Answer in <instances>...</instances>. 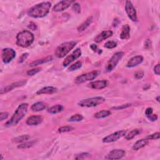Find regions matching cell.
Here are the masks:
<instances>
[{
    "instance_id": "30",
    "label": "cell",
    "mask_w": 160,
    "mask_h": 160,
    "mask_svg": "<svg viewBox=\"0 0 160 160\" xmlns=\"http://www.w3.org/2000/svg\"><path fill=\"white\" fill-rule=\"evenodd\" d=\"M83 119V116L80 114H76L73 115L70 118H69L68 121L70 122H78Z\"/></svg>"
},
{
    "instance_id": "13",
    "label": "cell",
    "mask_w": 160,
    "mask_h": 160,
    "mask_svg": "<svg viewBox=\"0 0 160 160\" xmlns=\"http://www.w3.org/2000/svg\"><path fill=\"white\" fill-rule=\"evenodd\" d=\"M74 3H75L74 1H70V0H68V1H61L58 3L56 5H55L53 8V10L55 12H60L63 11L65 9L68 8L71 5H73Z\"/></svg>"
},
{
    "instance_id": "41",
    "label": "cell",
    "mask_w": 160,
    "mask_h": 160,
    "mask_svg": "<svg viewBox=\"0 0 160 160\" xmlns=\"http://www.w3.org/2000/svg\"><path fill=\"white\" fill-rule=\"evenodd\" d=\"M28 53H23L21 56V57L20 58V61H19V63H23L24 61V60L27 58V57L28 56Z\"/></svg>"
},
{
    "instance_id": "42",
    "label": "cell",
    "mask_w": 160,
    "mask_h": 160,
    "mask_svg": "<svg viewBox=\"0 0 160 160\" xmlns=\"http://www.w3.org/2000/svg\"><path fill=\"white\" fill-rule=\"evenodd\" d=\"M153 108H148L146 109V111H145V114H146V116L148 117V116H150L151 115H152L153 114Z\"/></svg>"
},
{
    "instance_id": "6",
    "label": "cell",
    "mask_w": 160,
    "mask_h": 160,
    "mask_svg": "<svg viewBox=\"0 0 160 160\" xmlns=\"http://www.w3.org/2000/svg\"><path fill=\"white\" fill-rule=\"evenodd\" d=\"M123 55H124V52L123 51H119L115 53L107 63L106 67V71L111 72L116 67V65L118 64L119 61L121 60V59L123 58Z\"/></svg>"
},
{
    "instance_id": "1",
    "label": "cell",
    "mask_w": 160,
    "mask_h": 160,
    "mask_svg": "<svg viewBox=\"0 0 160 160\" xmlns=\"http://www.w3.org/2000/svg\"><path fill=\"white\" fill-rule=\"evenodd\" d=\"M51 4L50 2H43L31 7L28 11L29 16L34 18H41L46 16L50 12Z\"/></svg>"
},
{
    "instance_id": "19",
    "label": "cell",
    "mask_w": 160,
    "mask_h": 160,
    "mask_svg": "<svg viewBox=\"0 0 160 160\" xmlns=\"http://www.w3.org/2000/svg\"><path fill=\"white\" fill-rule=\"evenodd\" d=\"M130 37V27L128 24H125L122 28L121 33L120 34V38L121 40H128Z\"/></svg>"
},
{
    "instance_id": "15",
    "label": "cell",
    "mask_w": 160,
    "mask_h": 160,
    "mask_svg": "<svg viewBox=\"0 0 160 160\" xmlns=\"http://www.w3.org/2000/svg\"><path fill=\"white\" fill-rule=\"evenodd\" d=\"M108 82L106 80H99L90 83L88 85L92 89L95 90H102L106 87Z\"/></svg>"
},
{
    "instance_id": "34",
    "label": "cell",
    "mask_w": 160,
    "mask_h": 160,
    "mask_svg": "<svg viewBox=\"0 0 160 160\" xmlns=\"http://www.w3.org/2000/svg\"><path fill=\"white\" fill-rule=\"evenodd\" d=\"M72 5H73L72 9L74 11H75L77 13H80L81 12V7H80V5L79 3L75 2Z\"/></svg>"
},
{
    "instance_id": "9",
    "label": "cell",
    "mask_w": 160,
    "mask_h": 160,
    "mask_svg": "<svg viewBox=\"0 0 160 160\" xmlns=\"http://www.w3.org/2000/svg\"><path fill=\"white\" fill-rule=\"evenodd\" d=\"M125 11L127 13L128 16L129 17V18L131 21H134V22H136L138 21V17H137L136 9L134 7L132 3H131L130 1H127L126 2Z\"/></svg>"
},
{
    "instance_id": "21",
    "label": "cell",
    "mask_w": 160,
    "mask_h": 160,
    "mask_svg": "<svg viewBox=\"0 0 160 160\" xmlns=\"http://www.w3.org/2000/svg\"><path fill=\"white\" fill-rule=\"evenodd\" d=\"M149 143L148 142V139H141L135 143V145H133V149L135 151H138L139 149H142L143 148H144L145 146H146V145H148Z\"/></svg>"
},
{
    "instance_id": "11",
    "label": "cell",
    "mask_w": 160,
    "mask_h": 160,
    "mask_svg": "<svg viewBox=\"0 0 160 160\" xmlns=\"http://www.w3.org/2000/svg\"><path fill=\"white\" fill-rule=\"evenodd\" d=\"M126 155V152L125 150L121 149H113L105 157L106 159L116 160L123 158Z\"/></svg>"
},
{
    "instance_id": "2",
    "label": "cell",
    "mask_w": 160,
    "mask_h": 160,
    "mask_svg": "<svg viewBox=\"0 0 160 160\" xmlns=\"http://www.w3.org/2000/svg\"><path fill=\"white\" fill-rule=\"evenodd\" d=\"M28 109V103H22L18 107L13 114L11 118L7 121L5 126L6 127H11L16 125L20 122L27 113Z\"/></svg>"
},
{
    "instance_id": "29",
    "label": "cell",
    "mask_w": 160,
    "mask_h": 160,
    "mask_svg": "<svg viewBox=\"0 0 160 160\" xmlns=\"http://www.w3.org/2000/svg\"><path fill=\"white\" fill-rule=\"evenodd\" d=\"M36 143V142L34 140L31 141V142H25L24 143H22L21 144H20L18 146V148L19 149H26L29 148L30 147H32L34 144Z\"/></svg>"
},
{
    "instance_id": "3",
    "label": "cell",
    "mask_w": 160,
    "mask_h": 160,
    "mask_svg": "<svg viewBox=\"0 0 160 160\" xmlns=\"http://www.w3.org/2000/svg\"><path fill=\"white\" fill-rule=\"evenodd\" d=\"M33 34L28 30L20 31L16 36V44L22 48H27L34 41Z\"/></svg>"
},
{
    "instance_id": "27",
    "label": "cell",
    "mask_w": 160,
    "mask_h": 160,
    "mask_svg": "<svg viewBox=\"0 0 160 160\" xmlns=\"http://www.w3.org/2000/svg\"><path fill=\"white\" fill-rule=\"evenodd\" d=\"M63 110V106L60 105H54L48 109V112L51 114H57Z\"/></svg>"
},
{
    "instance_id": "23",
    "label": "cell",
    "mask_w": 160,
    "mask_h": 160,
    "mask_svg": "<svg viewBox=\"0 0 160 160\" xmlns=\"http://www.w3.org/2000/svg\"><path fill=\"white\" fill-rule=\"evenodd\" d=\"M47 108V105L44 102H37L31 106V109L33 111H41Z\"/></svg>"
},
{
    "instance_id": "10",
    "label": "cell",
    "mask_w": 160,
    "mask_h": 160,
    "mask_svg": "<svg viewBox=\"0 0 160 160\" xmlns=\"http://www.w3.org/2000/svg\"><path fill=\"white\" fill-rule=\"evenodd\" d=\"M16 56L15 51L9 48H6L2 51V60L4 63L8 64L10 63Z\"/></svg>"
},
{
    "instance_id": "33",
    "label": "cell",
    "mask_w": 160,
    "mask_h": 160,
    "mask_svg": "<svg viewBox=\"0 0 160 160\" xmlns=\"http://www.w3.org/2000/svg\"><path fill=\"white\" fill-rule=\"evenodd\" d=\"M74 129V128L72 126H62L58 129V132L60 133H65V132H69Z\"/></svg>"
},
{
    "instance_id": "45",
    "label": "cell",
    "mask_w": 160,
    "mask_h": 160,
    "mask_svg": "<svg viewBox=\"0 0 160 160\" xmlns=\"http://www.w3.org/2000/svg\"><path fill=\"white\" fill-rule=\"evenodd\" d=\"M148 118L152 121H155L158 119V116L156 115H151L150 116H148Z\"/></svg>"
},
{
    "instance_id": "46",
    "label": "cell",
    "mask_w": 160,
    "mask_h": 160,
    "mask_svg": "<svg viewBox=\"0 0 160 160\" xmlns=\"http://www.w3.org/2000/svg\"><path fill=\"white\" fill-rule=\"evenodd\" d=\"M91 48L92 50H93L94 51H96V50H97V46L96 44H91Z\"/></svg>"
},
{
    "instance_id": "36",
    "label": "cell",
    "mask_w": 160,
    "mask_h": 160,
    "mask_svg": "<svg viewBox=\"0 0 160 160\" xmlns=\"http://www.w3.org/2000/svg\"><path fill=\"white\" fill-rule=\"evenodd\" d=\"M159 138V133H155L152 135H150L146 137V139L149 140V139H158Z\"/></svg>"
},
{
    "instance_id": "18",
    "label": "cell",
    "mask_w": 160,
    "mask_h": 160,
    "mask_svg": "<svg viewBox=\"0 0 160 160\" xmlns=\"http://www.w3.org/2000/svg\"><path fill=\"white\" fill-rule=\"evenodd\" d=\"M113 35V31L111 30L103 31L99 34H98L95 38V41L96 43H100L103 40L108 39Z\"/></svg>"
},
{
    "instance_id": "38",
    "label": "cell",
    "mask_w": 160,
    "mask_h": 160,
    "mask_svg": "<svg viewBox=\"0 0 160 160\" xmlns=\"http://www.w3.org/2000/svg\"><path fill=\"white\" fill-rule=\"evenodd\" d=\"M131 106V104H130V103H127V104H125V105H120L119 106H116V107H113L112 109H116V110H119V109H125L126 108H128L129 106Z\"/></svg>"
},
{
    "instance_id": "35",
    "label": "cell",
    "mask_w": 160,
    "mask_h": 160,
    "mask_svg": "<svg viewBox=\"0 0 160 160\" xmlns=\"http://www.w3.org/2000/svg\"><path fill=\"white\" fill-rule=\"evenodd\" d=\"M41 70V68H35V69H33V70H29L27 71V75H28V76H34V74H37L38 73H39Z\"/></svg>"
},
{
    "instance_id": "12",
    "label": "cell",
    "mask_w": 160,
    "mask_h": 160,
    "mask_svg": "<svg viewBox=\"0 0 160 160\" xmlns=\"http://www.w3.org/2000/svg\"><path fill=\"white\" fill-rule=\"evenodd\" d=\"M81 55V50L80 48H77L71 54L68 56L67 58H65L63 63V67H67L71 63L74 61V60H76L78 58H80Z\"/></svg>"
},
{
    "instance_id": "20",
    "label": "cell",
    "mask_w": 160,
    "mask_h": 160,
    "mask_svg": "<svg viewBox=\"0 0 160 160\" xmlns=\"http://www.w3.org/2000/svg\"><path fill=\"white\" fill-rule=\"evenodd\" d=\"M57 91V89L54 87H44L41 89H40V90H38L37 91L36 94L37 95H46V94H53L54 93Z\"/></svg>"
},
{
    "instance_id": "44",
    "label": "cell",
    "mask_w": 160,
    "mask_h": 160,
    "mask_svg": "<svg viewBox=\"0 0 160 160\" xmlns=\"http://www.w3.org/2000/svg\"><path fill=\"white\" fill-rule=\"evenodd\" d=\"M28 28H29L31 30L34 31V30H36L37 29V26L36 25L35 23H34L33 22H31L30 23V24L28 25Z\"/></svg>"
},
{
    "instance_id": "32",
    "label": "cell",
    "mask_w": 160,
    "mask_h": 160,
    "mask_svg": "<svg viewBox=\"0 0 160 160\" xmlns=\"http://www.w3.org/2000/svg\"><path fill=\"white\" fill-rule=\"evenodd\" d=\"M117 46V43L113 41H109L106 42L105 44V47L106 48L108 49H113V48H115Z\"/></svg>"
},
{
    "instance_id": "43",
    "label": "cell",
    "mask_w": 160,
    "mask_h": 160,
    "mask_svg": "<svg viewBox=\"0 0 160 160\" xmlns=\"http://www.w3.org/2000/svg\"><path fill=\"white\" fill-rule=\"evenodd\" d=\"M160 65L159 64H157L154 68V72L156 75H159L160 73Z\"/></svg>"
},
{
    "instance_id": "37",
    "label": "cell",
    "mask_w": 160,
    "mask_h": 160,
    "mask_svg": "<svg viewBox=\"0 0 160 160\" xmlns=\"http://www.w3.org/2000/svg\"><path fill=\"white\" fill-rule=\"evenodd\" d=\"M90 154L88 153H83L80 155H77V156L75 157V159H84L88 156H90Z\"/></svg>"
},
{
    "instance_id": "39",
    "label": "cell",
    "mask_w": 160,
    "mask_h": 160,
    "mask_svg": "<svg viewBox=\"0 0 160 160\" xmlns=\"http://www.w3.org/2000/svg\"><path fill=\"white\" fill-rule=\"evenodd\" d=\"M143 77H144V72L142 71H138L135 74V77L138 80L142 78Z\"/></svg>"
},
{
    "instance_id": "24",
    "label": "cell",
    "mask_w": 160,
    "mask_h": 160,
    "mask_svg": "<svg viewBox=\"0 0 160 160\" xmlns=\"http://www.w3.org/2000/svg\"><path fill=\"white\" fill-rule=\"evenodd\" d=\"M93 20V17L92 16H90L89 18H88L85 21H84L78 28V31L79 32H81L83 31L84 30H85L91 24V23H92Z\"/></svg>"
},
{
    "instance_id": "40",
    "label": "cell",
    "mask_w": 160,
    "mask_h": 160,
    "mask_svg": "<svg viewBox=\"0 0 160 160\" xmlns=\"http://www.w3.org/2000/svg\"><path fill=\"white\" fill-rule=\"evenodd\" d=\"M8 116H9V114H8V113H7V112L1 113V114H0V120L2 121L3 120L7 119Z\"/></svg>"
},
{
    "instance_id": "16",
    "label": "cell",
    "mask_w": 160,
    "mask_h": 160,
    "mask_svg": "<svg viewBox=\"0 0 160 160\" xmlns=\"http://www.w3.org/2000/svg\"><path fill=\"white\" fill-rule=\"evenodd\" d=\"M143 61V57L142 56H136L131 58L128 63L126 64V67L128 68H133L136 67L138 64H141Z\"/></svg>"
},
{
    "instance_id": "22",
    "label": "cell",
    "mask_w": 160,
    "mask_h": 160,
    "mask_svg": "<svg viewBox=\"0 0 160 160\" xmlns=\"http://www.w3.org/2000/svg\"><path fill=\"white\" fill-rule=\"evenodd\" d=\"M53 60V57L51 56H46V58H42L41 60H36L34 61H33V63H31L30 64V67H36V66H38L44 63H46L48 62H50L51 61Z\"/></svg>"
},
{
    "instance_id": "31",
    "label": "cell",
    "mask_w": 160,
    "mask_h": 160,
    "mask_svg": "<svg viewBox=\"0 0 160 160\" xmlns=\"http://www.w3.org/2000/svg\"><path fill=\"white\" fill-rule=\"evenodd\" d=\"M81 67H82V63L81 61H77V63H75L74 64H72L70 67H69L68 70L70 71H76V70L81 68Z\"/></svg>"
},
{
    "instance_id": "8",
    "label": "cell",
    "mask_w": 160,
    "mask_h": 160,
    "mask_svg": "<svg viewBox=\"0 0 160 160\" xmlns=\"http://www.w3.org/2000/svg\"><path fill=\"white\" fill-rule=\"evenodd\" d=\"M126 134V131L125 130H120L116 132L112 133L105 138L103 139V142L105 143H109L116 142V141L120 139L121 137L125 136Z\"/></svg>"
},
{
    "instance_id": "26",
    "label": "cell",
    "mask_w": 160,
    "mask_h": 160,
    "mask_svg": "<svg viewBox=\"0 0 160 160\" xmlns=\"http://www.w3.org/2000/svg\"><path fill=\"white\" fill-rule=\"evenodd\" d=\"M111 114V113L109 110H102L95 114V118L96 119L105 118L109 116Z\"/></svg>"
},
{
    "instance_id": "5",
    "label": "cell",
    "mask_w": 160,
    "mask_h": 160,
    "mask_svg": "<svg viewBox=\"0 0 160 160\" xmlns=\"http://www.w3.org/2000/svg\"><path fill=\"white\" fill-rule=\"evenodd\" d=\"M105 101V99L104 98L98 96V97H93L85 100H83L78 103V105L81 107L90 108V107H95L99 105H101Z\"/></svg>"
},
{
    "instance_id": "7",
    "label": "cell",
    "mask_w": 160,
    "mask_h": 160,
    "mask_svg": "<svg viewBox=\"0 0 160 160\" xmlns=\"http://www.w3.org/2000/svg\"><path fill=\"white\" fill-rule=\"evenodd\" d=\"M98 74L99 72L97 71H92L91 72L83 74L75 79V83L77 84H80L86 81H92L95 80L98 76Z\"/></svg>"
},
{
    "instance_id": "25",
    "label": "cell",
    "mask_w": 160,
    "mask_h": 160,
    "mask_svg": "<svg viewBox=\"0 0 160 160\" xmlns=\"http://www.w3.org/2000/svg\"><path fill=\"white\" fill-rule=\"evenodd\" d=\"M142 133V129H135L131 131L127 135H125V139L127 140H131L134 138L136 136Z\"/></svg>"
},
{
    "instance_id": "28",
    "label": "cell",
    "mask_w": 160,
    "mask_h": 160,
    "mask_svg": "<svg viewBox=\"0 0 160 160\" xmlns=\"http://www.w3.org/2000/svg\"><path fill=\"white\" fill-rule=\"evenodd\" d=\"M30 139V136L29 135H22L18 136L13 139V142L15 143H21L27 142Z\"/></svg>"
},
{
    "instance_id": "14",
    "label": "cell",
    "mask_w": 160,
    "mask_h": 160,
    "mask_svg": "<svg viewBox=\"0 0 160 160\" xmlns=\"http://www.w3.org/2000/svg\"><path fill=\"white\" fill-rule=\"evenodd\" d=\"M26 83V80H22L20 81H17V82L13 83L11 84H9V85H8L6 87H4L3 88H2L1 91H0V94H1V95H3V94L5 93H7L9 91H12L13 89L16 88H18V87H20L24 85Z\"/></svg>"
},
{
    "instance_id": "47",
    "label": "cell",
    "mask_w": 160,
    "mask_h": 160,
    "mask_svg": "<svg viewBox=\"0 0 160 160\" xmlns=\"http://www.w3.org/2000/svg\"><path fill=\"white\" fill-rule=\"evenodd\" d=\"M156 100H157V101H159V96H158L157 98H156Z\"/></svg>"
},
{
    "instance_id": "17",
    "label": "cell",
    "mask_w": 160,
    "mask_h": 160,
    "mask_svg": "<svg viewBox=\"0 0 160 160\" xmlns=\"http://www.w3.org/2000/svg\"><path fill=\"white\" fill-rule=\"evenodd\" d=\"M43 119L42 116L33 115L28 118L26 120V124L30 126H36L42 123Z\"/></svg>"
},
{
    "instance_id": "4",
    "label": "cell",
    "mask_w": 160,
    "mask_h": 160,
    "mask_svg": "<svg viewBox=\"0 0 160 160\" xmlns=\"http://www.w3.org/2000/svg\"><path fill=\"white\" fill-rule=\"evenodd\" d=\"M77 45V42L69 41L66 42L60 45L54 51V54L58 58H62L67 56L71 50H72L74 46Z\"/></svg>"
}]
</instances>
